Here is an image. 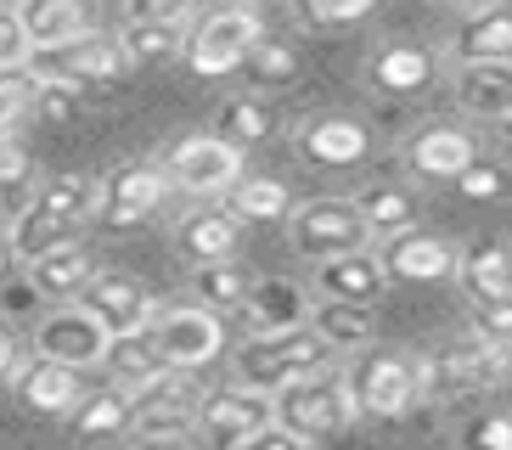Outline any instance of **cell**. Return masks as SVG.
<instances>
[{
	"label": "cell",
	"mask_w": 512,
	"mask_h": 450,
	"mask_svg": "<svg viewBox=\"0 0 512 450\" xmlns=\"http://www.w3.org/2000/svg\"><path fill=\"white\" fill-rule=\"evenodd\" d=\"M316 366H327V344L310 332V321L248 332L237 349V383L242 389H259V394H276L282 383L316 372Z\"/></svg>",
	"instance_id": "6da1fadb"
},
{
	"label": "cell",
	"mask_w": 512,
	"mask_h": 450,
	"mask_svg": "<svg viewBox=\"0 0 512 450\" xmlns=\"http://www.w3.org/2000/svg\"><path fill=\"white\" fill-rule=\"evenodd\" d=\"M349 417H355V405H349L344 372H332V366H316V372L293 377L271 394V422H282L287 434L310 439V445L338 434Z\"/></svg>",
	"instance_id": "7a4b0ae2"
},
{
	"label": "cell",
	"mask_w": 512,
	"mask_h": 450,
	"mask_svg": "<svg viewBox=\"0 0 512 450\" xmlns=\"http://www.w3.org/2000/svg\"><path fill=\"white\" fill-rule=\"evenodd\" d=\"M422 366H428V360L400 355V349L366 355L355 372H344V389H349L355 417H383V422L406 417L411 405L422 400Z\"/></svg>",
	"instance_id": "3957f363"
},
{
	"label": "cell",
	"mask_w": 512,
	"mask_h": 450,
	"mask_svg": "<svg viewBox=\"0 0 512 450\" xmlns=\"http://www.w3.org/2000/svg\"><path fill=\"white\" fill-rule=\"evenodd\" d=\"M265 34V23H259L254 6H214L203 23H197L192 34H186L181 57L186 68H192L197 79H220V74H237L242 51Z\"/></svg>",
	"instance_id": "277c9868"
},
{
	"label": "cell",
	"mask_w": 512,
	"mask_h": 450,
	"mask_svg": "<svg viewBox=\"0 0 512 450\" xmlns=\"http://www.w3.org/2000/svg\"><path fill=\"white\" fill-rule=\"evenodd\" d=\"M287 237H293V254H304L316 265V259L366 248L372 231H366V220L355 214L349 197H310V203H299V209L287 214Z\"/></svg>",
	"instance_id": "5b68a950"
},
{
	"label": "cell",
	"mask_w": 512,
	"mask_h": 450,
	"mask_svg": "<svg viewBox=\"0 0 512 450\" xmlns=\"http://www.w3.org/2000/svg\"><path fill=\"white\" fill-rule=\"evenodd\" d=\"M147 332L158 344V355L169 360V372H197V366H209L226 349V321L214 310H203V304H181V310H158L152 304Z\"/></svg>",
	"instance_id": "8992f818"
},
{
	"label": "cell",
	"mask_w": 512,
	"mask_h": 450,
	"mask_svg": "<svg viewBox=\"0 0 512 450\" xmlns=\"http://www.w3.org/2000/svg\"><path fill=\"white\" fill-rule=\"evenodd\" d=\"M34 79H68V85H113L119 74H130L136 62L119 51V40H102V34H79L68 45H51V51H34V62H23Z\"/></svg>",
	"instance_id": "52a82bcc"
},
{
	"label": "cell",
	"mask_w": 512,
	"mask_h": 450,
	"mask_svg": "<svg viewBox=\"0 0 512 450\" xmlns=\"http://www.w3.org/2000/svg\"><path fill=\"white\" fill-rule=\"evenodd\" d=\"M169 197V175L158 164H124L107 180H96V220L124 231L158 214V203Z\"/></svg>",
	"instance_id": "ba28073f"
},
{
	"label": "cell",
	"mask_w": 512,
	"mask_h": 450,
	"mask_svg": "<svg viewBox=\"0 0 512 450\" xmlns=\"http://www.w3.org/2000/svg\"><path fill=\"white\" fill-rule=\"evenodd\" d=\"M164 175L175 180L181 192L214 197L242 175V147H231V141H220V135H186V141L169 147Z\"/></svg>",
	"instance_id": "9c48e42d"
},
{
	"label": "cell",
	"mask_w": 512,
	"mask_h": 450,
	"mask_svg": "<svg viewBox=\"0 0 512 450\" xmlns=\"http://www.w3.org/2000/svg\"><path fill=\"white\" fill-rule=\"evenodd\" d=\"M265 422H271V394L242 389V383L214 389L209 400H197V428H203L209 445H220V450H237L242 439L254 434V428H265Z\"/></svg>",
	"instance_id": "30bf717a"
},
{
	"label": "cell",
	"mask_w": 512,
	"mask_h": 450,
	"mask_svg": "<svg viewBox=\"0 0 512 450\" xmlns=\"http://www.w3.org/2000/svg\"><path fill=\"white\" fill-rule=\"evenodd\" d=\"M293 152L316 169H349L372 152V135H366L361 119H349V113H316V119L299 124Z\"/></svg>",
	"instance_id": "8fae6325"
},
{
	"label": "cell",
	"mask_w": 512,
	"mask_h": 450,
	"mask_svg": "<svg viewBox=\"0 0 512 450\" xmlns=\"http://www.w3.org/2000/svg\"><path fill=\"white\" fill-rule=\"evenodd\" d=\"M79 310L96 315L102 321V332L113 338V332H136L147 327V315H152V293L136 282V276H124V270H96L91 282L79 287Z\"/></svg>",
	"instance_id": "7c38bea8"
},
{
	"label": "cell",
	"mask_w": 512,
	"mask_h": 450,
	"mask_svg": "<svg viewBox=\"0 0 512 450\" xmlns=\"http://www.w3.org/2000/svg\"><path fill=\"white\" fill-rule=\"evenodd\" d=\"M102 349H107V332L96 315L74 310H57L34 327V355L57 360V366H102Z\"/></svg>",
	"instance_id": "4fadbf2b"
},
{
	"label": "cell",
	"mask_w": 512,
	"mask_h": 450,
	"mask_svg": "<svg viewBox=\"0 0 512 450\" xmlns=\"http://www.w3.org/2000/svg\"><path fill=\"white\" fill-rule=\"evenodd\" d=\"M377 265H383V276H394V282H451L456 270V242L445 237H428V231H394L389 248L377 254Z\"/></svg>",
	"instance_id": "5bb4252c"
},
{
	"label": "cell",
	"mask_w": 512,
	"mask_h": 450,
	"mask_svg": "<svg viewBox=\"0 0 512 450\" xmlns=\"http://www.w3.org/2000/svg\"><path fill=\"white\" fill-rule=\"evenodd\" d=\"M12 12L29 51H51L96 29V0H17Z\"/></svg>",
	"instance_id": "9a60e30c"
},
{
	"label": "cell",
	"mask_w": 512,
	"mask_h": 450,
	"mask_svg": "<svg viewBox=\"0 0 512 450\" xmlns=\"http://www.w3.org/2000/svg\"><path fill=\"white\" fill-rule=\"evenodd\" d=\"M479 158V141L456 124H422L406 141V169L417 180H456V169H467Z\"/></svg>",
	"instance_id": "2e32d148"
},
{
	"label": "cell",
	"mask_w": 512,
	"mask_h": 450,
	"mask_svg": "<svg viewBox=\"0 0 512 450\" xmlns=\"http://www.w3.org/2000/svg\"><path fill=\"white\" fill-rule=\"evenodd\" d=\"M197 422V400L186 383H169V377H158V383H147V389L130 394V428H136L141 439H158V434H186Z\"/></svg>",
	"instance_id": "e0dca14e"
},
{
	"label": "cell",
	"mask_w": 512,
	"mask_h": 450,
	"mask_svg": "<svg viewBox=\"0 0 512 450\" xmlns=\"http://www.w3.org/2000/svg\"><path fill=\"white\" fill-rule=\"evenodd\" d=\"M12 383H17V400L40 411V417H68L79 400V372L74 366H57V360L34 355L29 366H12Z\"/></svg>",
	"instance_id": "ac0fdd59"
},
{
	"label": "cell",
	"mask_w": 512,
	"mask_h": 450,
	"mask_svg": "<svg viewBox=\"0 0 512 450\" xmlns=\"http://www.w3.org/2000/svg\"><path fill=\"white\" fill-rule=\"evenodd\" d=\"M102 366H107V377H113V389H124V394H136V389H147V383H158V377H169V360L158 355L147 327L113 332L107 349H102Z\"/></svg>",
	"instance_id": "d6986e66"
},
{
	"label": "cell",
	"mask_w": 512,
	"mask_h": 450,
	"mask_svg": "<svg viewBox=\"0 0 512 450\" xmlns=\"http://www.w3.org/2000/svg\"><path fill=\"white\" fill-rule=\"evenodd\" d=\"M389 287L377 254L355 248V254H332V259H316V293L321 299H349V304H372L377 293Z\"/></svg>",
	"instance_id": "ffe728a7"
},
{
	"label": "cell",
	"mask_w": 512,
	"mask_h": 450,
	"mask_svg": "<svg viewBox=\"0 0 512 450\" xmlns=\"http://www.w3.org/2000/svg\"><path fill=\"white\" fill-rule=\"evenodd\" d=\"M456 102H462L473 119L507 124V113H512V68L507 62H462V68H456Z\"/></svg>",
	"instance_id": "44dd1931"
},
{
	"label": "cell",
	"mask_w": 512,
	"mask_h": 450,
	"mask_svg": "<svg viewBox=\"0 0 512 450\" xmlns=\"http://www.w3.org/2000/svg\"><path fill=\"white\" fill-rule=\"evenodd\" d=\"M451 282H462V293L473 304L507 299V293H512V254H507V242H473V248H456Z\"/></svg>",
	"instance_id": "7402d4cb"
},
{
	"label": "cell",
	"mask_w": 512,
	"mask_h": 450,
	"mask_svg": "<svg viewBox=\"0 0 512 450\" xmlns=\"http://www.w3.org/2000/svg\"><path fill=\"white\" fill-rule=\"evenodd\" d=\"M439 74V62L428 45H383L372 57V68H366V79H372V90H383V96H417V90H428Z\"/></svg>",
	"instance_id": "603a6c76"
},
{
	"label": "cell",
	"mask_w": 512,
	"mask_h": 450,
	"mask_svg": "<svg viewBox=\"0 0 512 450\" xmlns=\"http://www.w3.org/2000/svg\"><path fill=\"white\" fill-rule=\"evenodd\" d=\"M96 276V265H91V254L79 248V242H62V248H51V254H40V259H29V287H34V299H57V304H68V299H79V287Z\"/></svg>",
	"instance_id": "cb8c5ba5"
},
{
	"label": "cell",
	"mask_w": 512,
	"mask_h": 450,
	"mask_svg": "<svg viewBox=\"0 0 512 450\" xmlns=\"http://www.w3.org/2000/svg\"><path fill=\"white\" fill-rule=\"evenodd\" d=\"M237 214L231 209H197V214H186L181 225H175V248H181L192 265H209V259H231L237 254Z\"/></svg>",
	"instance_id": "d4e9b609"
},
{
	"label": "cell",
	"mask_w": 512,
	"mask_h": 450,
	"mask_svg": "<svg viewBox=\"0 0 512 450\" xmlns=\"http://www.w3.org/2000/svg\"><path fill=\"white\" fill-rule=\"evenodd\" d=\"M304 321H310V332L327 344V355L332 349H338V355H355V349L372 344V304L321 299L316 310H304Z\"/></svg>",
	"instance_id": "484cf974"
},
{
	"label": "cell",
	"mask_w": 512,
	"mask_h": 450,
	"mask_svg": "<svg viewBox=\"0 0 512 450\" xmlns=\"http://www.w3.org/2000/svg\"><path fill=\"white\" fill-rule=\"evenodd\" d=\"M349 203H355V214L366 220L372 237H394V231H411L422 220V197L411 186H389V180L383 186H361Z\"/></svg>",
	"instance_id": "4316f807"
},
{
	"label": "cell",
	"mask_w": 512,
	"mask_h": 450,
	"mask_svg": "<svg viewBox=\"0 0 512 450\" xmlns=\"http://www.w3.org/2000/svg\"><path fill=\"white\" fill-rule=\"evenodd\" d=\"M451 57H456V68L462 62H507L512 57V12L507 6H490V12L462 17V29L451 40Z\"/></svg>",
	"instance_id": "83f0119b"
},
{
	"label": "cell",
	"mask_w": 512,
	"mask_h": 450,
	"mask_svg": "<svg viewBox=\"0 0 512 450\" xmlns=\"http://www.w3.org/2000/svg\"><path fill=\"white\" fill-rule=\"evenodd\" d=\"M226 209L237 214V220L276 225V220L293 214V192H287L282 180H271V175H237L226 186Z\"/></svg>",
	"instance_id": "f1b7e54d"
},
{
	"label": "cell",
	"mask_w": 512,
	"mask_h": 450,
	"mask_svg": "<svg viewBox=\"0 0 512 450\" xmlns=\"http://www.w3.org/2000/svg\"><path fill=\"white\" fill-rule=\"evenodd\" d=\"M186 45V17H130L119 29V51L130 62H164Z\"/></svg>",
	"instance_id": "f546056e"
},
{
	"label": "cell",
	"mask_w": 512,
	"mask_h": 450,
	"mask_svg": "<svg viewBox=\"0 0 512 450\" xmlns=\"http://www.w3.org/2000/svg\"><path fill=\"white\" fill-rule=\"evenodd\" d=\"M34 209L79 231L85 220H96V180H85V175H51L46 186L34 192Z\"/></svg>",
	"instance_id": "4dcf8cb0"
},
{
	"label": "cell",
	"mask_w": 512,
	"mask_h": 450,
	"mask_svg": "<svg viewBox=\"0 0 512 450\" xmlns=\"http://www.w3.org/2000/svg\"><path fill=\"white\" fill-rule=\"evenodd\" d=\"M242 74L254 79L259 90H282V85H299V74H304V62H299V51L287 40H271V34H259L248 51H242V62H237Z\"/></svg>",
	"instance_id": "1f68e13d"
},
{
	"label": "cell",
	"mask_w": 512,
	"mask_h": 450,
	"mask_svg": "<svg viewBox=\"0 0 512 450\" xmlns=\"http://www.w3.org/2000/svg\"><path fill=\"white\" fill-rule=\"evenodd\" d=\"M242 315H248V327L265 332V327H293V321H304V293L287 282H259L248 287V299L237 304Z\"/></svg>",
	"instance_id": "d6a6232c"
},
{
	"label": "cell",
	"mask_w": 512,
	"mask_h": 450,
	"mask_svg": "<svg viewBox=\"0 0 512 450\" xmlns=\"http://www.w3.org/2000/svg\"><path fill=\"white\" fill-rule=\"evenodd\" d=\"M271 130H276V113L259 102V96H231V102L214 113V135L231 141V147H259Z\"/></svg>",
	"instance_id": "836d02e7"
},
{
	"label": "cell",
	"mask_w": 512,
	"mask_h": 450,
	"mask_svg": "<svg viewBox=\"0 0 512 450\" xmlns=\"http://www.w3.org/2000/svg\"><path fill=\"white\" fill-rule=\"evenodd\" d=\"M248 270H237L231 259H209V265H197L192 270V293H197V304L203 310H214V315H226V310H237L242 299H248Z\"/></svg>",
	"instance_id": "e575fe53"
},
{
	"label": "cell",
	"mask_w": 512,
	"mask_h": 450,
	"mask_svg": "<svg viewBox=\"0 0 512 450\" xmlns=\"http://www.w3.org/2000/svg\"><path fill=\"white\" fill-rule=\"evenodd\" d=\"M68 417H74V428H79L85 439L124 434V428H130V394H124V389H96V394H79Z\"/></svg>",
	"instance_id": "d590c367"
},
{
	"label": "cell",
	"mask_w": 512,
	"mask_h": 450,
	"mask_svg": "<svg viewBox=\"0 0 512 450\" xmlns=\"http://www.w3.org/2000/svg\"><path fill=\"white\" fill-rule=\"evenodd\" d=\"M6 242H12V254L29 265V259H40V254H51V248H62V242H74V225H62V220H51V214H40L29 203V209L12 220V231H6Z\"/></svg>",
	"instance_id": "8d00e7d4"
},
{
	"label": "cell",
	"mask_w": 512,
	"mask_h": 450,
	"mask_svg": "<svg viewBox=\"0 0 512 450\" xmlns=\"http://www.w3.org/2000/svg\"><path fill=\"white\" fill-rule=\"evenodd\" d=\"M34 113V74L23 62L0 68V135H17V124Z\"/></svg>",
	"instance_id": "74e56055"
},
{
	"label": "cell",
	"mask_w": 512,
	"mask_h": 450,
	"mask_svg": "<svg viewBox=\"0 0 512 450\" xmlns=\"http://www.w3.org/2000/svg\"><path fill=\"white\" fill-rule=\"evenodd\" d=\"M383 0H299V17L316 23V29H344V23H361L372 17Z\"/></svg>",
	"instance_id": "f35d334b"
},
{
	"label": "cell",
	"mask_w": 512,
	"mask_h": 450,
	"mask_svg": "<svg viewBox=\"0 0 512 450\" xmlns=\"http://www.w3.org/2000/svg\"><path fill=\"white\" fill-rule=\"evenodd\" d=\"M456 192L473 197V203L501 197V192H507V164H496V158H473L467 169H456Z\"/></svg>",
	"instance_id": "ab89813d"
},
{
	"label": "cell",
	"mask_w": 512,
	"mask_h": 450,
	"mask_svg": "<svg viewBox=\"0 0 512 450\" xmlns=\"http://www.w3.org/2000/svg\"><path fill=\"white\" fill-rule=\"evenodd\" d=\"M34 113L51 124L74 119L79 113V85H68V79H34Z\"/></svg>",
	"instance_id": "60d3db41"
},
{
	"label": "cell",
	"mask_w": 512,
	"mask_h": 450,
	"mask_svg": "<svg viewBox=\"0 0 512 450\" xmlns=\"http://www.w3.org/2000/svg\"><path fill=\"white\" fill-rule=\"evenodd\" d=\"M507 338H512V304L507 299L473 304V344H507Z\"/></svg>",
	"instance_id": "b9f144b4"
},
{
	"label": "cell",
	"mask_w": 512,
	"mask_h": 450,
	"mask_svg": "<svg viewBox=\"0 0 512 450\" xmlns=\"http://www.w3.org/2000/svg\"><path fill=\"white\" fill-rule=\"evenodd\" d=\"M467 450H512V417L507 411H484L467 422Z\"/></svg>",
	"instance_id": "7bdbcfd3"
},
{
	"label": "cell",
	"mask_w": 512,
	"mask_h": 450,
	"mask_svg": "<svg viewBox=\"0 0 512 450\" xmlns=\"http://www.w3.org/2000/svg\"><path fill=\"white\" fill-rule=\"evenodd\" d=\"M29 175H34V158L17 147L12 135H0V192H6V186H23Z\"/></svg>",
	"instance_id": "ee69618b"
},
{
	"label": "cell",
	"mask_w": 512,
	"mask_h": 450,
	"mask_svg": "<svg viewBox=\"0 0 512 450\" xmlns=\"http://www.w3.org/2000/svg\"><path fill=\"white\" fill-rule=\"evenodd\" d=\"M12 62H29V40L17 29V12L0 0V68H12Z\"/></svg>",
	"instance_id": "f6af8a7d"
},
{
	"label": "cell",
	"mask_w": 512,
	"mask_h": 450,
	"mask_svg": "<svg viewBox=\"0 0 512 450\" xmlns=\"http://www.w3.org/2000/svg\"><path fill=\"white\" fill-rule=\"evenodd\" d=\"M237 450H310V439H299V434H287L282 422H265V428H254V434L242 439Z\"/></svg>",
	"instance_id": "bcb514c9"
},
{
	"label": "cell",
	"mask_w": 512,
	"mask_h": 450,
	"mask_svg": "<svg viewBox=\"0 0 512 450\" xmlns=\"http://www.w3.org/2000/svg\"><path fill=\"white\" fill-rule=\"evenodd\" d=\"M124 12L130 17H186L192 0H124Z\"/></svg>",
	"instance_id": "7dc6e473"
},
{
	"label": "cell",
	"mask_w": 512,
	"mask_h": 450,
	"mask_svg": "<svg viewBox=\"0 0 512 450\" xmlns=\"http://www.w3.org/2000/svg\"><path fill=\"white\" fill-rule=\"evenodd\" d=\"M12 366H17V338L6 332V321H0V377H12Z\"/></svg>",
	"instance_id": "c3c4849f"
},
{
	"label": "cell",
	"mask_w": 512,
	"mask_h": 450,
	"mask_svg": "<svg viewBox=\"0 0 512 450\" xmlns=\"http://www.w3.org/2000/svg\"><path fill=\"white\" fill-rule=\"evenodd\" d=\"M136 450H192V445H186V434H158V439H141Z\"/></svg>",
	"instance_id": "681fc988"
},
{
	"label": "cell",
	"mask_w": 512,
	"mask_h": 450,
	"mask_svg": "<svg viewBox=\"0 0 512 450\" xmlns=\"http://www.w3.org/2000/svg\"><path fill=\"white\" fill-rule=\"evenodd\" d=\"M12 242H6V231H0V282H12Z\"/></svg>",
	"instance_id": "f907efd6"
},
{
	"label": "cell",
	"mask_w": 512,
	"mask_h": 450,
	"mask_svg": "<svg viewBox=\"0 0 512 450\" xmlns=\"http://www.w3.org/2000/svg\"><path fill=\"white\" fill-rule=\"evenodd\" d=\"M456 6H496V0H456Z\"/></svg>",
	"instance_id": "816d5d0a"
},
{
	"label": "cell",
	"mask_w": 512,
	"mask_h": 450,
	"mask_svg": "<svg viewBox=\"0 0 512 450\" xmlns=\"http://www.w3.org/2000/svg\"><path fill=\"white\" fill-rule=\"evenodd\" d=\"M237 6H254V0H237Z\"/></svg>",
	"instance_id": "f5cc1de1"
}]
</instances>
